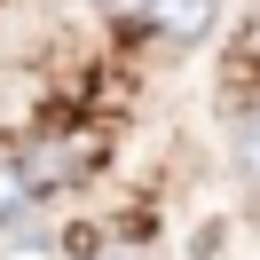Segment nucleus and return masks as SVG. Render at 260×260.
I'll list each match as a JSON object with an SVG mask.
<instances>
[{
	"label": "nucleus",
	"mask_w": 260,
	"mask_h": 260,
	"mask_svg": "<svg viewBox=\"0 0 260 260\" xmlns=\"http://www.w3.org/2000/svg\"><path fill=\"white\" fill-rule=\"evenodd\" d=\"M32 205H40V197H32V174H24V158H16V150H0V237H8V229H16Z\"/></svg>",
	"instance_id": "3"
},
{
	"label": "nucleus",
	"mask_w": 260,
	"mask_h": 260,
	"mask_svg": "<svg viewBox=\"0 0 260 260\" xmlns=\"http://www.w3.org/2000/svg\"><path fill=\"white\" fill-rule=\"evenodd\" d=\"M142 8H150V0H103V16H111V24H142Z\"/></svg>",
	"instance_id": "5"
},
{
	"label": "nucleus",
	"mask_w": 260,
	"mask_h": 260,
	"mask_svg": "<svg viewBox=\"0 0 260 260\" xmlns=\"http://www.w3.org/2000/svg\"><path fill=\"white\" fill-rule=\"evenodd\" d=\"M237 166L260 181V111H244V118H237Z\"/></svg>",
	"instance_id": "4"
},
{
	"label": "nucleus",
	"mask_w": 260,
	"mask_h": 260,
	"mask_svg": "<svg viewBox=\"0 0 260 260\" xmlns=\"http://www.w3.org/2000/svg\"><path fill=\"white\" fill-rule=\"evenodd\" d=\"M16 158H24V174H32V197H55V189H71V181L95 174V142H87V134H48V142L16 150Z\"/></svg>",
	"instance_id": "1"
},
{
	"label": "nucleus",
	"mask_w": 260,
	"mask_h": 260,
	"mask_svg": "<svg viewBox=\"0 0 260 260\" xmlns=\"http://www.w3.org/2000/svg\"><path fill=\"white\" fill-rule=\"evenodd\" d=\"M213 24H221V0H150L142 8V32H158L166 48H197Z\"/></svg>",
	"instance_id": "2"
}]
</instances>
